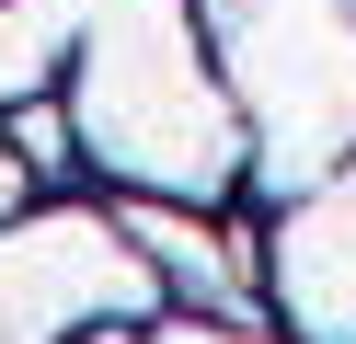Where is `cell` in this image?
I'll return each mask as SVG.
<instances>
[{
	"mask_svg": "<svg viewBox=\"0 0 356 344\" xmlns=\"http://www.w3.org/2000/svg\"><path fill=\"white\" fill-rule=\"evenodd\" d=\"M12 149H24L35 172L58 183V172H70V149H81V126H70V115L47 104V92H24V104H12Z\"/></svg>",
	"mask_w": 356,
	"mask_h": 344,
	"instance_id": "cell-3",
	"label": "cell"
},
{
	"mask_svg": "<svg viewBox=\"0 0 356 344\" xmlns=\"http://www.w3.org/2000/svg\"><path fill=\"white\" fill-rule=\"evenodd\" d=\"M161 344H253V333H230V321H172Z\"/></svg>",
	"mask_w": 356,
	"mask_h": 344,
	"instance_id": "cell-4",
	"label": "cell"
},
{
	"mask_svg": "<svg viewBox=\"0 0 356 344\" xmlns=\"http://www.w3.org/2000/svg\"><path fill=\"white\" fill-rule=\"evenodd\" d=\"M70 344H138V333H127V321H92V333H70Z\"/></svg>",
	"mask_w": 356,
	"mask_h": 344,
	"instance_id": "cell-5",
	"label": "cell"
},
{
	"mask_svg": "<svg viewBox=\"0 0 356 344\" xmlns=\"http://www.w3.org/2000/svg\"><path fill=\"white\" fill-rule=\"evenodd\" d=\"M127 241L138 252H161V287L172 298H195V310H241L253 298V241H218V229H195L172 195H149V206H127Z\"/></svg>",
	"mask_w": 356,
	"mask_h": 344,
	"instance_id": "cell-2",
	"label": "cell"
},
{
	"mask_svg": "<svg viewBox=\"0 0 356 344\" xmlns=\"http://www.w3.org/2000/svg\"><path fill=\"white\" fill-rule=\"evenodd\" d=\"M276 310L310 344H356V172H333V195H299L264 241Z\"/></svg>",
	"mask_w": 356,
	"mask_h": 344,
	"instance_id": "cell-1",
	"label": "cell"
}]
</instances>
